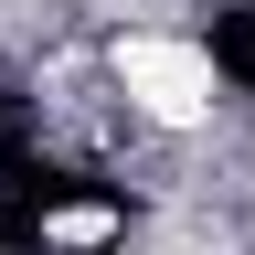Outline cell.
<instances>
[{
	"label": "cell",
	"instance_id": "6da1fadb",
	"mask_svg": "<svg viewBox=\"0 0 255 255\" xmlns=\"http://www.w3.org/2000/svg\"><path fill=\"white\" fill-rule=\"evenodd\" d=\"M202 43H213V64H223V75L255 96V11H234V0H223V11L202 21Z\"/></svg>",
	"mask_w": 255,
	"mask_h": 255
}]
</instances>
